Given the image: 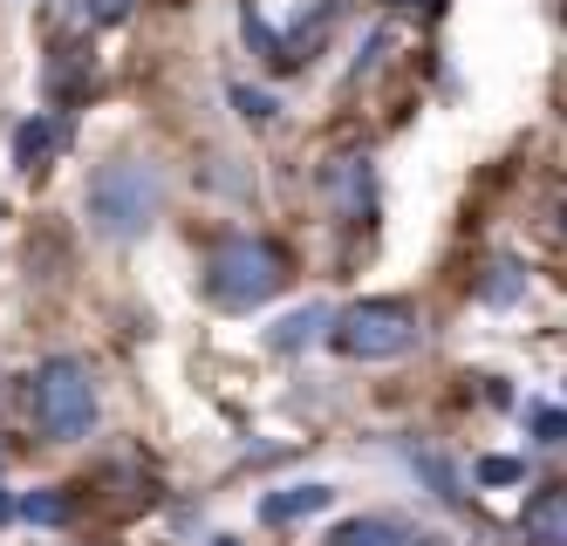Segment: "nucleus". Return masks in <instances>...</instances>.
I'll return each instance as SVG.
<instances>
[{
    "label": "nucleus",
    "mask_w": 567,
    "mask_h": 546,
    "mask_svg": "<svg viewBox=\"0 0 567 546\" xmlns=\"http://www.w3.org/2000/svg\"><path fill=\"white\" fill-rule=\"evenodd\" d=\"M157 205H165V178H157L144 157H116V164H103V172L90 178L83 213H90V226L103 239L131 246V239H144L157 226Z\"/></svg>",
    "instance_id": "nucleus-1"
},
{
    "label": "nucleus",
    "mask_w": 567,
    "mask_h": 546,
    "mask_svg": "<svg viewBox=\"0 0 567 546\" xmlns=\"http://www.w3.org/2000/svg\"><path fill=\"white\" fill-rule=\"evenodd\" d=\"M280 280H288L280 246H274V239H254V233L219 239L213 260H206V293H213V308H226V315H247V308L274 301Z\"/></svg>",
    "instance_id": "nucleus-2"
},
{
    "label": "nucleus",
    "mask_w": 567,
    "mask_h": 546,
    "mask_svg": "<svg viewBox=\"0 0 567 546\" xmlns=\"http://www.w3.org/2000/svg\"><path fill=\"white\" fill-rule=\"evenodd\" d=\"M417 334H424V321L411 301H355L329 321V342L349 362H396L417 349Z\"/></svg>",
    "instance_id": "nucleus-3"
},
{
    "label": "nucleus",
    "mask_w": 567,
    "mask_h": 546,
    "mask_svg": "<svg viewBox=\"0 0 567 546\" xmlns=\"http://www.w3.org/2000/svg\"><path fill=\"white\" fill-rule=\"evenodd\" d=\"M34 424L55 444H75V437L96 431V383L75 356H49L34 369Z\"/></svg>",
    "instance_id": "nucleus-4"
},
{
    "label": "nucleus",
    "mask_w": 567,
    "mask_h": 546,
    "mask_svg": "<svg viewBox=\"0 0 567 546\" xmlns=\"http://www.w3.org/2000/svg\"><path fill=\"white\" fill-rule=\"evenodd\" d=\"M329 546H437V539L431 533H411V526L390 519V513H362V519H342Z\"/></svg>",
    "instance_id": "nucleus-5"
},
{
    "label": "nucleus",
    "mask_w": 567,
    "mask_h": 546,
    "mask_svg": "<svg viewBox=\"0 0 567 546\" xmlns=\"http://www.w3.org/2000/svg\"><path fill=\"white\" fill-rule=\"evenodd\" d=\"M336 506V485H288V492H267L260 498V519L267 526H295V519H315Z\"/></svg>",
    "instance_id": "nucleus-6"
},
{
    "label": "nucleus",
    "mask_w": 567,
    "mask_h": 546,
    "mask_svg": "<svg viewBox=\"0 0 567 546\" xmlns=\"http://www.w3.org/2000/svg\"><path fill=\"white\" fill-rule=\"evenodd\" d=\"M321 185H329V198L342 205L349 219L370 213V164H362V157H336L329 172H321Z\"/></svg>",
    "instance_id": "nucleus-7"
},
{
    "label": "nucleus",
    "mask_w": 567,
    "mask_h": 546,
    "mask_svg": "<svg viewBox=\"0 0 567 546\" xmlns=\"http://www.w3.org/2000/svg\"><path fill=\"white\" fill-rule=\"evenodd\" d=\"M526 539L534 546H567V492H540L534 506H526Z\"/></svg>",
    "instance_id": "nucleus-8"
},
{
    "label": "nucleus",
    "mask_w": 567,
    "mask_h": 546,
    "mask_svg": "<svg viewBox=\"0 0 567 546\" xmlns=\"http://www.w3.org/2000/svg\"><path fill=\"white\" fill-rule=\"evenodd\" d=\"M55 144H62V123H49V116H28L21 131H14V164H21V172H42Z\"/></svg>",
    "instance_id": "nucleus-9"
},
{
    "label": "nucleus",
    "mask_w": 567,
    "mask_h": 546,
    "mask_svg": "<svg viewBox=\"0 0 567 546\" xmlns=\"http://www.w3.org/2000/svg\"><path fill=\"white\" fill-rule=\"evenodd\" d=\"M329 321H336L329 308H301V315H288V321H280V328L267 334V349H274V356H295V349H308V342H315V334L329 328Z\"/></svg>",
    "instance_id": "nucleus-10"
},
{
    "label": "nucleus",
    "mask_w": 567,
    "mask_h": 546,
    "mask_svg": "<svg viewBox=\"0 0 567 546\" xmlns=\"http://www.w3.org/2000/svg\"><path fill=\"white\" fill-rule=\"evenodd\" d=\"M519 293H526V267L519 260H493V267H485V280H478V301L485 308H513Z\"/></svg>",
    "instance_id": "nucleus-11"
},
{
    "label": "nucleus",
    "mask_w": 567,
    "mask_h": 546,
    "mask_svg": "<svg viewBox=\"0 0 567 546\" xmlns=\"http://www.w3.org/2000/svg\"><path fill=\"white\" fill-rule=\"evenodd\" d=\"M411 465H417V478L444 498V506H465V485H458V472L444 465V457H431V451H411Z\"/></svg>",
    "instance_id": "nucleus-12"
},
{
    "label": "nucleus",
    "mask_w": 567,
    "mask_h": 546,
    "mask_svg": "<svg viewBox=\"0 0 567 546\" xmlns=\"http://www.w3.org/2000/svg\"><path fill=\"white\" fill-rule=\"evenodd\" d=\"M21 513L42 519V526H55V519H69V498L62 492H34V498H21Z\"/></svg>",
    "instance_id": "nucleus-13"
},
{
    "label": "nucleus",
    "mask_w": 567,
    "mask_h": 546,
    "mask_svg": "<svg viewBox=\"0 0 567 546\" xmlns=\"http://www.w3.org/2000/svg\"><path fill=\"white\" fill-rule=\"evenodd\" d=\"M519 478H526L519 457H485V465H478V485H519Z\"/></svg>",
    "instance_id": "nucleus-14"
},
{
    "label": "nucleus",
    "mask_w": 567,
    "mask_h": 546,
    "mask_svg": "<svg viewBox=\"0 0 567 546\" xmlns=\"http://www.w3.org/2000/svg\"><path fill=\"white\" fill-rule=\"evenodd\" d=\"M233 103H239V116H247V123H267V116H274V96H267V90H247V82L233 90Z\"/></svg>",
    "instance_id": "nucleus-15"
},
{
    "label": "nucleus",
    "mask_w": 567,
    "mask_h": 546,
    "mask_svg": "<svg viewBox=\"0 0 567 546\" xmlns=\"http://www.w3.org/2000/svg\"><path fill=\"white\" fill-rule=\"evenodd\" d=\"M534 437L540 444H567V410H534Z\"/></svg>",
    "instance_id": "nucleus-16"
},
{
    "label": "nucleus",
    "mask_w": 567,
    "mask_h": 546,
    "mask_svg": "<svg viewBox=\"0 0 567 546\" xmlns=\"http://www.w3.org/2000/svg\"><path fill=\"white\" fill-rule=\"evenodd\" d=\"M83 8H90V21H103V28H116V21H124V14L137 8V0H83Z\"/></svg>",
    "instance_id": "nucleus-17"
},
{
    "label": "nucleus",
    "mask_w": 567,
    "mask_h": 546,
    "mask_svg": "<svg viewBox=\"0 0 567 546\" xmlns=\"http://www.w3.org/2000/svg\"><path fill=\"white\" fill-rule=\"evenodd\" d=\"M213 546H239V539H213Z\"/></svg>",
    "instance_id": "nucleus-18"
}]
</instances>
